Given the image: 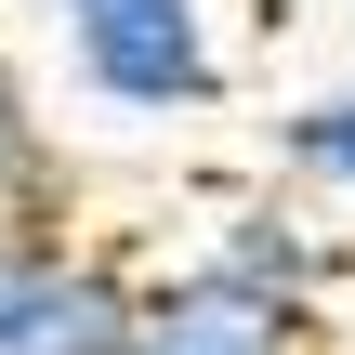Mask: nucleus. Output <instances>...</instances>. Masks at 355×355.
<instances>
[{
    "mask_svg": "<svg viewBox=\"0 0 355 355\" xmlns=\"http://www.w3.org/2000/svg\"><path fill=\"white\" fill-rule=\"evenodd\" d=\"M66 66L119 119H198V105H224V40H211L198 0H92V13H66Z\"/></svg>",
    "mask_w": 355,
    "mask_h": 355,
    "instance_id": "f257e3e1",
    "label": "nucleus"
},
{
    "mask_svg": "<svg viewBox=\"0 0 355 355\" xmlns=\"http://www.w3.org/2000/svg\"><path fill=\"white\" fill-rule=\"evenodd\" d=\"M132 355H316V303L290 290H250L237 263H184V277H145V329Z\"/></svg>",
    "mask_w": 355,
    "mask_h": 355,
    "instance_id": "f03ea898",
    "label": "nucleus"
},
{
    "mask_svg": "<svg viewBox=\"0 0 355 355\" xmlns=\"http://www.w3.org/2000/svg\"><path fill=\"white\" fill-rule=\"evenodd\" d=\"M132 329H145V277L79 250V237H53V263L0 316V355H132Z\"/></svg>",
    "mask_w": 355,
    "mask_h": 355,
    "instance_id": "7ed1b4c3",
    "label": "nucleus"
},
{
    "mask_svg": "<svg viewBox=\"0 0 355 355\" xmlns=\"http://www.w3.org/2000/svg\"><path fill=\"white\" fill-rule=\"evenodd\" d=\"M211 263H237L250 290H290V303H316V290L343 277L329 224H303L290 198H224V224H211Z\"/></svg>",
    "mask_w": 355,
    "mask_h": 355,
    "instance_id": "20e7f679",
    "label": "nucleus"
},
{
    "mask_svg": "<svg viewBox=\"0 0 355 355\" xmlns=\"http://www.w3.org/2000/svg\"><path fill=\"white\" fill-rule=\"evenodd\" d=\"M53 211H66V145H53V119H40V79L0 53V224H40V237H66Z\"/></svg>",
    "mask_w": 355,
    "mask_h": 355,
    "instance_id": "39448f33",
    "label": "nucleus"
},
{
    "mask_svg": "<svg viewBox=\"0 0 355 355\" xmlns=\"http://www.w3.org/2000/svg\"><path fill=\"white\" fill-rule=\"evenodd\" d=\"M277 171L316 184V198H355V79L343 92H303V105L277 119Z\"/></svg>",
    "mask_w": 355,
    "mask_h": 355,
    "instance_id": "423d86ee",
    "label": "nucleus"
},
{
    "mask_svg": "<svg viewBox=\"0 0 355 355\" xmlns=\"http://www.w3.org/2000/svg\"><path fill=\"white\" fill-rule=\"evenodd\" d=\"M40 263H53V237H40V224H0V316L26 303V277H40Z\"/></svg>",
    "mask_w": 355,
    "mask_h": 355,
    "instance_id": "0eeeda50",
    "label": "nucleus"
},
{
    "mask_svg": "<svg viewBox=\"0 0 355 355\" xmlns=\"http://www.w3.org/2000/svg\"><path fill=\"white\" fill-rule=\"evenodd\" d=\"M53 13H92V0H53Z\"/></svg>",
    "mask_w": 355,
    "mask_h": 355,
    "instance_id": "6e6552de",
    "label": "nucleus"
}]
</instances>
